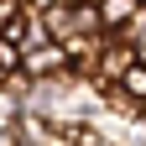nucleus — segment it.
<instances>
[{"mask_svg":"<svg viewBox=\"0 0 146 146\" xmlns=\"http://www.w3.org/2000/svg\"><path fill=\"white\" fill-rule=\"evenodd\" d=\"M120 89H125L131 99H141V104H146V58H136L131 68L120 73Z\"/></svg>","mask_w":146,"mask_h":146,"instance_id":"20e7f679","label":"nucleus"},{"mask_svg":"<svg viewBox=\"0 0 146 146\" xmlns=\"http://www.w3.org/2000/svg\"><path fill=\"white\" fill-rule=\"evenodd\" d=\"M136 11H141V0H99V21H104V31H120Z\"/></svg>","mask_w":146,"mask_h":146,"instance_id":"7ed1b4c3","label":"nucleus"},{"mask_svg":"<svg viewBox=\"0 0 146 146\" xmlns=\"http://www.w3.org/2000/svg\"><path fill=\"white\" fill-rule=\"evenodd\" d=\"M84 0H52V5L42 11V21H47V31L58 36V42H68V36H78L84 31Z\"/></svg>","mask_w":146,"mask_h":146,"instance_id":"f03ea898","label":"nucleus"},{"mask_svg":"<svg viewBox=\"0 0 146 146\" xmlns=\"http://www.w3.org/2000/svg\"><path fill=\"white\" fill-rule=\"evenodd\" d=\"M0 78H5V68H0Z\"/></svg>","mask_w":146,"mask_h":146,"instance_id":"0eeeda50","label":"nucleus"},{"mask_svg":"<svg viewBox=\"0 0 146 146\" xmlns=\"http://www.w3.org/2000/svg\"><path fill=\"white\" fill-rule=\"evenodd\" d=\"M21 110H26V104H21V99H16V94H11V89H5V84H0V131H11V125H16V120H21Z\"/></svg>","mask_w":146,"mask_h":146,"instance_id":"39448f33","label":"nucleus"},{"mask_svg":"<svg viewBox=\"0 0 146 146\" xmlns=\"http://www.w3.org/2000/svg\"><path fill=\"white\" fill-rule=\"evenodd\" d=\"M141 125H146V104H141Z\"/></svg>","mask_w":146,"mask_h":146,"instance_id":"423d86ee","label":"nucleus"},{"mask_svg":"<svg viewBox=\"0 0 146 146\" xmlns=\"http://www.w3.org/2000/svg\"><path fill=\"white\" fill-rule=\"evenodd\" d=\"M21 68L31 73V78H58V73H73V63H68V42L47 36V42L21 47Z\"/></svg>","mask_w":146,"mask_h":146,"instance_id":"f257e3e1","label":"nucleus"}]
</instances>
